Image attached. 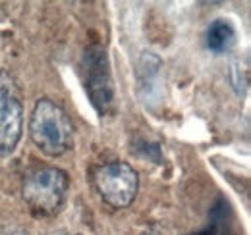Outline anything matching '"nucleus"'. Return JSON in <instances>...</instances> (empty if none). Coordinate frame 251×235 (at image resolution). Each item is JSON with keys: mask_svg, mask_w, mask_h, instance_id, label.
<instances>
[{"mask_svg": "<svg viewBox=\"0 0 251 235\" xmlns=\"http://www.w3.org/2000/svg\"><path fill=\"white\" fill-rule=\"evenodd\" d=\"M0 235H29V234L24 228H20V226H6V228L0 230Z\"/></svg>", "mask_w": 251, "mask_h": 235, "instance_id": "6e6552de", "label": "nucleus"}, {"mask_svg": "<svg viewBox=\"0 0 251 235\" xmlns=\"http://www.w3.org/2000/svg\"><path fill=\"white\" fill-rule=\"evenodd\" d=\"M29 137L47 156H62L74 143V125L60 104L39 98L29 118Z\"/></svg>", "mask_w": 251, "mask_h": 235, "instance_id": "f257e3e1", "label": "nucleus"}, {"mask_svg": "<svg viewBox=\"0 0 251 235\" xmlns=\"http://www.w3.org/2000/svg\"><path fill=\"white\" fill-rule=\"evenodd\" d=\"M68 189L70 177L64 170L54 166H43L24 177L22 197L35 216L49 218L60 212L68 197Z\"/></svg>", "mask_w": 251, "mask_h": 235, "instance_id": "f03ea898", "label": "nucleus"}, {"mask_svg": "<svg viewBox=\"0 0 251 235\" xmlns=\"http://www.w3.org/2000/svg\"><path fill=\"white\" fill-rule=\"evenodd\" d=\"M141 235H158L157 232H145V234H141Z\"/></svg>", "mask_w": 251, "mask_h": 235, "instance_id": "1a4fd4ad", "label": "nucleus"}, {"mask_svg": "<svg viewBox=\"0 0 251 235\" xmlns=\"http://www.w3.org/2000/svg\"><path fill=\"white\" fill-rule=\"evenodd\" d=\"M236 45V29L228 20H215L207 29V48L215 54H224Z\"/></svg>", "mask_w": 251, "mask_h": 235, "instance_id": "423d86ee", "label": "nucleus"}, {"mask_svg": "<svg viewBox=\"0 0 251 235\" xmlns=\"http://www.w3.org/2000/svg\"><path fill=\"white\" fill-rule=\"evenodd\" d=\"M83 83L93 108L106 116L114 108V83L108 56L102 45H91L83 52Z\"/></svg>", "mask_w": 251, "mask_h": 235, "instance_id": "20e7f679", "label": "nucleus"}, {"mask_svg": "<svg viewBox=\"0 0 251 235\" xmlns=\"http://www.w3.org/2000/svg\"><path fill=\"white\" fill-rule=\"evenodd\" d=\"M93 185L100 199L112 208H126L133 203L139 177L137 172L122 160H114L99 166L93 172Z\"/></svg>", "mask_w": 251, "mask_h": 235, "instance_id": "7ed1b4c3", "label": "nucleus"}, {"mask_svg": "<svg viewBox=\"0 0 251 235\" xmlns=\"http://www.w3.org/2000/svg\"><path fill=\"white\" fill-rule=\"evenodd\" d=\"M230 79H232V87L236 89V93L242 96L246 93V87H248V75H246V71H242V64L240 62H232Z\"/></svg>", "mask_w": 251, "mask_h": 235, "instance_id": "0eeeda50", "label": "nucleus"}, {"mask_svg": "<svg viewBox=\"0 0 251 235\" xmlns=\"http://www.w3.org/2000/svg\"><path fill=\"white\" fill-rule=\"evenodd\" d=\"M24 131V104L16 79L2 70L0 71V156H10Z\"/></svg>", "mask_w": 251, "mask_h": 235, "instance_id": "39448f33", "label": "nucleus"}]
</instances>
